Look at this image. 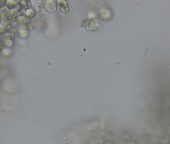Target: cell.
Segmentation results:
<instances>
[{
	"label": "cell",
	"mask_w": 170,
	"mask_h": 144,
	"mask_svg": "<svg viewBox=\"0 0 170 144\" xmlns=\"http://www.w3.org/2000/svg\"><path fill=\"white\" fill-rule=\"evenodd\" d=\"M17 23L20 29L26 30L30 28L31 25L30 19L26 17V15H20L17 21Z\"/></svg>",
	"instance_id": "cell-1"
},
{
	"label": "cell",
	"mask_w": 170,
	"mask_h": 144,
	"mask_svg": "<svg viewBox=\"0 0 170 144\" xmlns=\"http://www.w3.org/2000/svg\"><path fill=\"white\" fill-rule=\"evenodd\" d=\"M19 14L15 10H8L5 14V19L6 22L10 24L14 23L17 21L19 18Z\"/></svg>",
	"instance_id": "cell-2"
},
{
	"label": "cell",
	"mask_w": 170,
	"mask_h": 144,
	"mask_svg": "<svg viewBox=\"0 0 170 144\" xmlns=\"http://www.w3.org/2000/svg\"><path fill=\"white\" fill-rule=\"evenodd\" d=\"M18 31V30L15 25H13V24H7L6 31L4 34V37L14 39Z\"/></svg>",
	"instance_id": "cell-3"
},
{
	"label": "cell",
	"mask_w": 170,
	"mask_h": 144,
	"mask_svg": "<svg viewBox=\"0 0 170 144\" xmlns=\"http://www.w3.org/2000/svg\"><path fill=\"white\" fill-rule=\"evenodd\" d=\"M45 9L50 12H54L57 9V3L54 0H47L45 2Z\"/></svg>",
	"instance_id": "cell-4"
},
{
	"label": "cell",
	"mask_w": 170,
	"mask_h": 144,
	"mask_svg": "<svg viewBox=\"0 0 170 144\" xmlns=\"http://www.w3.org/2000/svg\"><path fill=\"white\" fill-rule=\"evenodd\" d=\"M2 43L5 47L10 48V49L12 48L15 44L14 40L12 38H10L9 37H4L2 40Z\"/></svg>",
	"instance_id": "cell-5"
},
{
	"label": "cell",
	"mask_w": 170,
	"mask_h": 144,
	"mask_svg": "<svg viewBox=\"0 0 170 144\" xmlns=\"http://www.w3.org/2000/svg\"><path fill=\"white\" fill-rule=\"evenodd\" d=\"M59 10L61 12L64 13V14L69 12L70 11V9H69V6L67 2L65 1L60 2Z\"/></svg>",
	"instance_id": "cell-6"
},
{
	"label": "cell",
	"mask_w": 170,
	"mask_h": 144,
	"mask_svg": "<svg viewBox=\"0 0 170 144\" xmlns=\"http://www.w3.org/2000/svg\"><path fill=\"white\" fill-rule=\"evenodd\" d=\"M18 6V3L14 0L6 1V6L9 10H14Z\"/></svg>",
	"instance_id": "cell-7"
},
{
	"label": "cell",
	"mask_w": 170,
	"mask_h": 144,
	"mask_svg": "<svg viewBox=\"0 0 170 144\" xmlns=\"http://www.w3.org/2000/svg\"><path fill=\"white\" fill-rule=\"evenodd\" d=\"M25 15L28 18H34L36 15V12L33 9H29L25 11Z\"/></svg>",
	"instance_id": "cell-8"
},
{
	"label": "cell",
	"mask_w": 170,
	"mask_h": 144,
	"mask_svg": "<svg viewBox=\"0 0 170 144\" xmlns=\"http://www.w3.org/2000/svg\"><path fill=\"white\" fill-rule=\"evenodd\" d=\"M29 3H30V2L24 1V0H22V1L19 2V6L22 8V9H24L25 10L30 9V7L29 6Z\"/></svg>",
	"instance_id": "cell-9"
},
{
	"label": "cell",
	"mask_w": 170,
	"mask_h": 144,
	"mask_svg": "<svg viewBox=\"0 0 170 144\" xmlns=\"http://www.w3.org/2000/svg\"><path fill=\"white\" fill-rule=\"evenodd\" d=\"M18 34H19V37L22 38H25L28 36V32L26 30L19 29L18 30Z\"/></svg>",
	"instance_id": "cell-10"
},
{
	"label": "cell",
	"mask_w": 170,
	"mask_h": 144,
	"mask_svg": "<svg viewBox=\"0 0 170 144\" xmlns=\"http://www.w3.org/2000/svg\"><path fill=\"white\" fill-rule=\"evenodd\" d=\"M12 50L11 49H10V48L5 47V49H3V50L2 51V54L5 57H8L12 54Z\"/></svg>",
	"instance_id": "cell-11"
},
{
	"label": "cell",
	"mask_w": 170,
	"mask_h": 144,
	"mask_svg": "<svg viewBox=\"0 0 170 144\" xmlns=\"http://www.w3.org/2000/svg\"><path fill=\"white\" fill-rule=\"evenodd\" d=\"M7 24H5L4 22H0V34H5L6 31Z\"/></svg>",
	"instance_id": "cell-12"
},
{
	"label": "cell",
	"mask_w": 170,
	"mask_h": 144,
	"mask_svg": "<svg viewBox=\"0 0 170 144\" xmlns=\"http://www.w3.org/2000/svg\"><path fill=\"white\" fill-rule=\"evenodd\" d=\"M5 5H6V0H0V9L4 7Z\"/></svg>",
	"instance_id": "cell-13"
},
{
	"label": "cell",
	"mask_w": 170,
	"mask_h": 144,
	"mask_svg": "<svg viewBox=\"0 0 170 144\" xmlns=\"http://www.w3.org/2000/svg\"><path fill=\"white\" fill-rule=\"evenodd\" d=\"M3 47H4V46H3V43L2 42H0V54L2 53V51L3 50Z\"/></svg>",
	"instance_id": "cell-14"
},
{
	"label": "cell",
	"mask_w": 170,
	"mask_h": 144,
	"mask_svg": "<svg viewBox=\"0 0 170 144\" xmlns=\"http://www.w3.org/2000/svg\"><path fill=\"white\" fill-rule=\"evenodd\" d=\"M1 20H2V17H1V15H0V22H1Z\"/></svg>",
	"instance_id": "cell-15"
}]
</instances>
